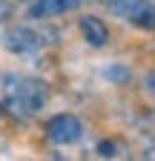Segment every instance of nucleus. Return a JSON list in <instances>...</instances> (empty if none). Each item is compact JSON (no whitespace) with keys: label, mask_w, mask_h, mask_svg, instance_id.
Here are the masks:
<instances>
[{"label":"nucleus","mask_w":155,"mask_h":161,"mask_svg":"<svg viewBox=\"0 0 155 161\" xmlns=\"http://www.w3.org/2000/svg\"><path fill=\"white\" fill-rule=\"evenodd\" d=\"M138 130H141L144 138H152L155 141V109H149V112H144L138 118Z\"/></svg>","instance_id":"nucleus-7"},{"label":"nucleus","mask_w":155,"mask_h":161,"mask_svg":"<svg viewBox=\"0 0 155 161\" xmlns=\"http://www.w3.org/2000/svg\"><path fill=\"white\" fill-rule=\"evenodd\" d=\"M106 6L112 9L115 17H121L138 29H155V3L152 0H112Z\"/></svg>","instance_id":"nucleus-2"},{"label":"nucleus","mask_w":155,"mask_h":161,"mask_svg":"<svg viewBox=\"0 0 155 161\" xmlns=\"http://www.w3.org/2000/svg\"><path fill=\"white\" fill-rule=\"evenodd\" d=\"M104 3H112V0H104Z\"/></svg>","instance_id":"nucleus-12"},{"label":"nucleus","mask_w":155,"mask_h":161,"mask_svg":"<svg viewBox=\"0 0 155 161\" xmlns=\"http://www.w3.org/2000/svg\"><path fill=\"white\" fill-rule=\"evenodd\" d=\"M104 78H109L112 84H126V80L132 78V72L126 66H106L104 69Z\"/></svg>","instance_id":"nucleus-8"},{"label":"nucleus","mask_w":155,"mask_h":161,"mask_svg":"<svg viewBox=\"0 0 155 161\" xmlns=\"http://www.w3.org/2000/svg\"><path fill=\"white\" fill-rule=\"evenodd\" d=\"M9 3H23V0H9Z\"/></svg>","instance_id":"nucleus-11"},{"label":"nucleus","mask_w":155,"mask_h":161,"mask_svg":"<svg viewBox=\"0 0 155 161\" xmlns=\"http://www.w3.org/2000/svg\"><path fill=\"white\" fill-rule=\"evenodd\" d=\"M3 95H6V107L14 115L29 118L49 101V86L40 78L9 72V75H3Z\"/></svg>","instance_id":"nucleus-1"},{"label":"nucleus","mask_w":155,"mask_h":161,"mask_svg":"<svg viewBox=\"0 0 155 161\" xmlns=\"http://www.w3.org/2000/svg\"><path fill=\"white\" fill-rule=\"evenodd\" d=\"M98 153L104 158H118L121 155V144H118V141H101V144H98Z\"/></svg>","instance_id":"nucleus-9"},{"label":"nucleus","mask_w":155,"mask_h":161,"mask_svg":"<svg viewBox=\"0 0 155 161\" xmlns=\"http://www.w3.org/2000/svg\"><path fill=\"white\" fill-rule=\"evenodd\" d=\"M147 89H149V92H155V72H149V75H147Z\"/></svg>","instance_id":"nucleus-10"},{"label":"nucleus","mask_w":155,"mask_h":161,"mask_svg":"<svg viewBox=\"0 0 155 161\" xmlns=\"http://www.w3.org/2000/svg\"><path fill=\"white\" fill-rule=\"evenodd\" d=\"M46 135L55 141V144H78V141L83 138V124H81V118L72 115V112H61V115H55L49 118V124H46Z\"/></svg>","instance_id":"nucleus-4"},{"label":"nucleus","mask_w":155,"mask_h":161,"mask_svg":"<svg viewBox=\"0 0 155 161\" xmlns=\"http://www.w3.org/2000/svg\"><path fill=\"white\" fill-rule=\"evenodd\" d=\"M43 43H46L43 32H37V29H32V26H23V23L9 26V29H6V35H3V46H6L9 52H14V55L40 52V49H43Z\"/></svg>","instance_id":"nucleus-3"},{"label":"nucleus","mask_w":155,"mask_h":161,"mask_svg":"<svg viewBox=\"0 0 155 161\" xmlns=\"http://www.w3.org/2000/svg\"><path fill=\"white\" fill-rule=\"evenodd\" d=\"M81 32L89 46H106L109 40V29L101 17H81Z\"/></svg>","instance_id":"nucleus-6"},{"label":"nucleus","mask_w":155,"mask_h":161,"mask_svg":"<svg viewBox=\"0 0 155 161\" xmlns=\"http://www.w3.org/2000/svg\"><path fill=\"white\" fill-rule=\"evenodd\" d=\"M78 3H81V0H29V17L43 20V17H52V14L69 12Z\"/></svg>","instance_id":"nucleus-5"}]
</instances>
